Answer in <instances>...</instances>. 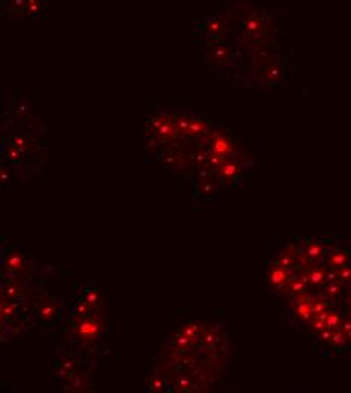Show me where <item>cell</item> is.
<instances>
[{"label": "cell", "mask_w": 351, "mask_h": 393, "mask_svg": "<svg viewBox=\"0 0 351 393\" xmlns=\"http://www.w3.org/2000/svg\"><path fill=\"white\" fill-rule=\"evenodd\" d=\"M163 387V383L162 381H159V380H156V381H153L152 384H150V389L152 390H161Z\"/></svg>", "instance_id": "cell-10"}, {"label": "cell", "mask_w": 351, "mask_h": 393, "mask_svg": "<svg viewBox=\"0 0 351 393\" xmlns=\"http://www.w3.org/2000/svg\"><path fill=\"white\" fill-rule=\"evenodd\" d=\"M93 306L85 300V298H81L78 303H76V307H75V313L78 314V316H86L88 312H89V309H91Z\"/></svg>", "instance_id": "cell-6"}, {"label": "cell", "mask_w": 351, "mask_h": 393, "mask_svg": "<svg viewBox=\"0 0 351 393\" xmlns=\"http://www.w3.org/2000/svg\"><path fill=\"white\" fill-rule=\"evenodd\" d=\"M11 300L2 296V306H0V313H2V321H11L17 316V304L9 303Z\"/></svg>", "instance_id": "cell-4"}, {"label": "cell", "mask_w": 351, "mask_h": 393, "mask_svg": "<svg viewBox=\"0 0 351 393\" xmlns=\"http://www.w3.org/2000/svg\"><path fill=\"white\" fill-rule=\"evenodd\" d=\"M56 314H58V310H56V307L52 304V301H46V303H43V304L38 307V316H40V319H43L44 322L53 321L54 317H56Z\"/></svg>", "instance_id": "cell-3"}, {"label": "cell", "mask_w": 351, "mask_h": 393, "mask_svg": "<svg viewBox=\"0 0 351 393\" xmlns=\"http://www.w3.org/2000/svg\"><path fill=\"white\" fill-rule=\"evenodd\" d=\"M78 331L79 334L83 336V338H96L100 331V325L94 321V319H86V321H82L81 324L78 325Z\"/></svg>", "instance_id": "cell-2"}, {"label": "cell", "mask_w": 351, "mask_h": 393, "mask_svg": "<svg viewBox=\"0 0 351 393\" xmlns=\"http://www.w3.org/2000/svg\"><path fill=\"white\" fill-rule=\"evenodd\" d=\"M2 295H6L8 300L15 301V300H19L20 295H22V288H20L17 283H9V285H6V288H3Z\"/></svg>", "instance_id": "cell-5"}, {"label": "cell", "mask_w": 351, "mask_h": 393, "mask_svg": "<svg viewBox=\"0 0 351 393\" xmlns=\"http://www.w3.org/2000/svg\"><path fill=\"white\" fill-rule=\"evenodd\" d=\"M205 342H206V345H214L216 342V336L214 333H209V334L205 338Z\"/></svg>", "instance_id": "cell-11"}, {"label": "cell", "mask_w": 351, "mask_h": 393, "mask_svg": "<svg viewBox=\"0 0 351 393\" xmlns=\"http://www.w3.org/2000/svg\"><path fill=\"white\" fill-rule=\"evenodd\" d=\"M174 343H176L179 348H182V349H183V348H188L189 343H191V341H189L188 338H187V336H185V334L180 331V333H179V334L174 338Z\"/></svg>", "instance_id": "cell-9"}, {"label": "cell", "mask_w": 351, "mask_h": 393, "mask_svg": "<svg viewBox=\"0 0 351 393\" xmlns=\"http://www.w3.org/2000/svg\"><path fill=\"white\" fill-rule=\"evenodd\" d=\"M3 265H5L6 269L19 272L23 268V265H25V257H23L22 251H19L17 248H11L8 251V254H6V257H5Z\"/></svg>", "instance_id": "cell-1"}, {"label": "cell", "mask_w": 351, "mask_h": 393, "mask_svg": "<svg viewBox=\"0 0 351 393\" xmlns=\"http://www.w3.org/2000/svg\"><path fill=\"white\" fill-rule=\"evenodd\" d=\"M182 333L188 338L189 341H191V343L197 341V333H198V330H197V327H195V325L189 324V325H187V327L182 330Z\"/></svg>", "instance_id": "cell-8"}, {"label": "cell", "mask_w": 351, "mask_h": 393, "mask_svg": "<svg viewBox=\"0 0 351 393\" xmlns=\"http://www.w3.org/2000/svg\"><path fill=\"white\" fill-rule=\"evenodd\" d=\"M83 298L91 304V306H96L99 303V292L94 288H86L85 289V293H83Z\"/></svg>", "instance_id": "cell-7"}]
</instances>
